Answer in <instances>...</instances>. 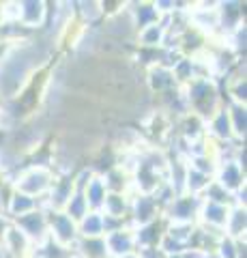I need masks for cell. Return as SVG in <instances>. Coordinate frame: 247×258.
Instances as JSON below:
<instances>
[{"label": "cell", "instance_id": "cell-18", "mask_svg": "<svg viewBox=\"0 0 247 258\" xmlns=\"http://www.w3.org/2000/svg\"><path fill=\"white\" fill-rule=\"evenodd\" d=\"M166 43V28L161 24H150V26L135 32V47L140 50H159Z\"/></svg>", "mask_w": 247, "mask_h": 258}, {"label": "cell", "instance_id": "cell-29", "mask_svg": "<svg viewBox=\"0 0 247 258\" xmlns=\"http://www.w3.org/2000/svg\"><path fill=\"white\" fill-rule=\"evenodd\" d=\"M215 252L219 258H238V241L221 235L217 245H215Z\"/></svg>", "mask_w": 247, "mask_h": 258}, {"label": "cell", "instance_id": "cell-36", "mask_svg": "<svg viewBox=\"0 0 247 258\" xmlns=\"http://www.w3.org/2000/svg\"><path fill=\"white\" fill-rule=\"evenodd\" d=\"M0 258H7V254L3 252V247H0Z\"/></svg>", "mask_w": 247, "mask_h": 258}, {"label": "cell", "instance_id": "cell-22", "mask_svg": "<svg viewBox=\"0 0 247 258\" xmlns=\"http://www.w3.org/2000/svg\"><path fill=\"white\" fill-rule=\"evenodd\" d=\"M213 183L211 176H206L202 172L194 170V168L187 166V172H185V183H183V194H189V196H196V198H202V194L206 191V187Z\"/></svg>", "mask_w": 247, "mask_h": 258}, {"label": "cell", "instance_id": "cell-27", "mask_svg": "<svg viewBox=\"0 0 247 258\" xmlns=\"http://www.w3.org/2000/svg\"><path fill=\"white\" fill-rule=\"evenodd\" d=\"M60 211H65L71 220L77 224L86 213H89V205H86V200H84V194L82 191H73V194H71V198L67 200L65 207H62Z\"/></svg>", "mask_w": 247, "mask_h": 258}, {"label": "cell", "instance_id": "cell-15", "mask_svg": "<svg viewBox=\"0 0 247 258\" xmlns=\"http://www.w3.org/2000/svg\"><path fill=\"white\" fill-rule=\"evenodd\" d=\"M127 11H129V18L135 32L150 26V24L159 22V13L155 11L153 3H146V0H140V3H127Z\"/></svg>", "mask_w": 247, "mask_h": 258}, {"label": "cell", "instance_id": "cell-17", "mask_svg": "<svg viewBox=\"0 0 247 258\" xmlns=\"http://www.w3.org/2000/svg\"><path fill=\"white\" fill-rule=\"evenodd\" d=\"M35 209H39V200L37 198H30V196H26V194L13 189L9 200H7V205H5V215L13 222V220H18V217H22V215L35 211Z\"/></svg>", "mask_w": 247, "mask_h": 258}, {"label": "cell", "instance_id": "cell-31", "mask_svg": "<svg viewBox=\"0 0 247 258\" xmlns=\"http://www.w3.org/2000/svg\"><path fill=\"white\" fill-rule=\"evenodd\" d=\"M204 252H200V249H194V247H185L181 252V258H202Z\"/></svg>", "mask_w": 247, "mask_h": 258}, {"label": "cell", "instance_id": "cell-13", "mask_svg": "<svg viewBox=\"0 0 247 258\" xmlns=\"http://www.w3.org/2000/svg\"><path fill=\"white\" fill-rule=\"evenodd\" d=\"M144 84L148 88V93H153L157 97L172 91V88H179L177 82H174L172 69L163 67V64H150V67L144 69Z\"/></svg>", "mask_w": 247, "mask_h": 258}, {"label": "cell", "instance_id": "cell-1", "mask_svg": "<svg viewBox=\"0 0 247 258\" xmlns=\"http://www.w3.org/2000/svg\"><path fill=\"white\" fill-rule=\"evenodd\" d=\"M187 108L191 114L200 116L202 120L211 118L215 112L224 106V95L219 91V84L213 78H196L187 86H183Z\"/></svg>", "mask_w": 247, "mask_h": 258}, {"label": "cell", "instance_id": "cell-34", "mask_svg": "<svg viewBox=\"0 0 247 258\" xmlns=\"http://www.w3.org/2000/svg\"><path fill=\"white\" fill-rule=\"evenodd\" d=\"M125 258H140V256H138V252H135V254H131V256H125Z\"/></svg>", "mask_w": 247, "mask_h": 258}, {"label": "cell", "instance_id": "cell-9", "mask_svg": "<svg viewBox=\"0 0 247 258\" xmlns=\"http://www.w3.org/2000/svg\"><path fill=\"white\" fill-rule=\"evenodd\" d=\"M106 241V249H108V258H125L138 252V243H135V235H133V226H123L121 230L110 232L103 237Z\"/></svg>", "mask_w": 247, "mask_h": 258}, {"label": "cell", "instance_id": "cell-25", "mask_svg": "<svg viewBox=\"0 0 247 258\" xmlns=\"http://www.w3.org/2000/svg\"><path fill=\"white\" fill-rule=\"evenodd\" d=\"M73 252L79 254L82 258H108V249H106V241H103V237L77 239V243L73 245Z\"/></svg>", "mask_w": 247, "mask_h": 258}, {"label": "cell", "instance_id": "cell-3", "mask_svg": "<svg viewBox=\"0 0 247 258\" xmlns=\"http://www.w3.org/2000/svg\"><path fill=\"white\" fill-rule=\"evenodd\" d=\"M200 203L202 198L189 196V194H179L163 207L161 217L166 220V224H196Z\"/></svg>", "mask_w": 247, "mask_h": 258}, {"label": "cell", "instance_id": "cell-12", "mask_svg": "<svg viewBox=\"0 0 247 258\" xmlns=\"http://www.w3.org/2000/svg\"><path fill=\"white\" fill-rule=\"evenodd\" d=\"M206 138L213 140L215 144L236 142L234 140V134H232V125H230V118H228L226 103L217 112H215L211 118H206Z\"/></svg>", "mask_w": 247, "mask_h": 258}, {"label": "cell", "instance_id": "cell-10", "mask_svg": "<svg viewBox=\"0 0 247 258\" xmlns=\"http://www.w3.org/2000/svg\"><path fill=\"white\" fill-rule=\"evenodd\" d=\"M228 213H230V207L217 205V203H209V200H202L200 209H198V220H196V224L202 226V228H209L213 232H221V235H224Z\"/></svg>", "mask_w": 247, "mask_h": 258}, {"label": "cell", "instance_id": "cell-8", "mask_svg": "<svg viewBox=\"0 0 247 258\" xmlns=\"http://www.w3.org/2000/svg\"><path fill=\"white\" fill-rule=\"evenodd\" d=\"M13 224L30 239L33 245L43 243V241L50 237L47 235V213L43 211V209H35V211H30L26 215L18 217V220H13Z\"/></svg>", "mask_w": 247, "mask_h": 258}, {"label": "cell", "instance_id": "cell-33", "mask_svg": "<svg viewBox=\"0 0 247 258\" xmlns=\"http://www.w3.org/2000/svg\"><path fill=\"white\" fill-rule=\"evenodd\" d=\"M163 258H181V254H170V256H163Z\"/></svg>", "mask_w": 247, "mask_h": 258}, {"label": "cell", "instance_id": "cell-24", "mask_svg": "<svg viewBox=\"0 0 247 258\" xmlns=\"http://www.w3.org/2000/svg\"><path fill=\"white\" fill-rule=\"evenodd\" d=\"M226 110H228L230 125H232L234 140L236 142H243L245 140V134H247V106H238V103H226Z\"/></svg>", "mask_w": 247, "mask_h": 258}, {"label": "cell", "instance_id": "cell-20", "mask_svg": "<svg viewBox=\"0 0 247 258\" xmlns=\"http://www.w3.org/2000/svg\"><path fill=\"white\" fill-rule=\"evenodd\" d=\"M129 209H131V194H112L110 191L106 203H103L101 213L129 222Z\"/></svg>", "mask_w": 247, "mask_h": 258}, {"label": "cell", "instance_id": "cell-35", "mask_svg": "<svg viewBox=\"0 0 247 258\" xmlns=\"http://www.w3.org/2000/svg\"><path fill=\"white\" fill-rule=\"evenodd\" d=\"M69 258H82V256H79V254H75V252H73V254H71Z\"/></svg>", "mask_w": 247, "mask_h": 258}, {"label": "cell", "instance_id": "cell-6", "mask_svg": "<svg viewBox=\"0 0 247 258\" xmlns=\"http://www.w3.org/2000/svg\"><path fill=\"white\" fill-rule=\"evenodd\" d=\"M50 15V3L43 0H18V24L28 32L37 35L43 30Z\"/></svg>", "mask_w": 247, "mask_h": 258}, {"label": "cell", "instance_id": "cell-14", "mask_svg": "<svg viewBox=\"0 0 247 258\" xmlns=\"http://www.w3.org/2000/svg\"><path fill=\"white\" fill-rule=\"evenodd\" d=\"M133 235H135L138 249H157L159 241L166 235V220L159 217V220L150 222V224L138 226V228H133Z\"/></svg>", "mask_w": 247, "mask_h": 258}, {"label": "cell", "instance_id": "cell-11", "mask_svg": "<svg viewBox=\"0 0 247 258\" xmlns=\"http://www.w3.org/2000/svg\"><path fill=\"white\" fill-rule=\"evenodd\" d=\"M0 247H3V252L7 254V258H30L33 252H35V245L30 243V239L24 235V232L13 222H11L9 228H7Z\"/></svg>", "mask_w": 247, "mask_h": 258}, {"label": "cell", "instance_id": "cell-32", "mask_svg": "<svg viewBox=\"0 0 247 258\" xmlns=\"http://www.w3.org/2000/svg\"><path fill=\"white\" fill-rule=\"evenodd\" d=\"M202 258H219V256H217V252H215V249H211V252H204Z\"/></svg>", "mask_w": 247, "mask_h": 258}, {"label": "cell", "instance_id": "cell-4", "mask_svg": "<svg viewBox=\"0 0 247 258\" xmlns=\"http://www.w3.org/2000/svg\"><path fill=\"white\" fill-rule=\"evenodd\" d=\"M213 181L219 185L221 189H226L228 194H234L238 189H243L247 185V176H245V168L238 164L234 157H219L217 159V170H215Z\"/></svg>", "mask_w": 247, "mask_h": 258}, {"label": "cell", "instance_id": "cell-16", "mask_svg": "<svg viewBox=\"0 0 247 258\" xmlns=\"http://www.w3.org/2000/svg\"><path fill=\"white\" fill-rule=\"evenodd\" d=\"M84 194V200L89 205V211H101L103 203L108 198V187H106V181H103L101 174H93V179L86 183V187L82 189Z\"/></svg>", "mask_w": 247, "mask_h": 258}, {"label": "cell", "instance_id": "cell-21", "mask_svg": "<svg viewBox=\"0 0 247 258\" xmlns=\"http://www.w3.org/2000/svg\"><path fill=\"white\" fill-rule=\"evenodd\" d=\"M77 235L79 239H95L103 237V215L101 211H89L77 222Z\"/></svg>", "mask_w": 247, "mask_h": 258}, {"label": "cell", "instance_id": "cell-2", "mask_svg": "<svg viewBox=\"0 0 247 258\" xmlns=\"http://www.w3.org/2000/svg\"><path fill=\"white\" fill-rule=\"evenodd\" d=\"M54 181H56V174L50 166L43 164H24L22 170H18V174L13 176V189L22 191L30 198H45L50 194Z\"/></svg>", "mask_w": 247, "mask_h": 258}, {"label": "cell", "instance_id": "cell-26", "mask_svg": "<svg viewBox=\"0 0 247 258\" xmlns=\"http://www.w3.org/2000/svg\"><path fill=\"white\" fill-rule=\"evenodd\" d=\"M71 254H73V249H71V247L60 245L54 239L47 237L43 243L35 245V252H33V256H30V258H69Z\"/></svg>", "mask_w": 247, "mask_h": 258}, {"label": "cell", "instance_id": "cell-19", "mask_svg": "<svg viewBox=\"0 0 247 258\" xmlns=\"http://www.w3.org/2000/svg\"><path fill=\"white\" fill-rule=\"evenodd\" d=\"M224 235L230 239H236V241H243L247 237V209L236 207V205L230 207Z\"/></svg>", "mask_w": 247, "mask_h": 258}, {"label": "cell", "instance_id": "cell-23", "mask_svg": "<svg viewBox=\"0 0 247 258\" xmlns=\"http://www.w3.org/2000/svg\"><path fill=\"white\" fill-rule=\"evenodd\" d=\"M103 181H106V187L108 191L112 194H133V187H131V176L125 174L123 170H118V168H110L101 174Z\"/></svg>", "mask_w": 247, "mask_h": 258}, {"label": "cell", "instance_id": "cell-5", "mask_svg": "<svg viewBox=\"0 0 247 258\" xmlns=\"http://www.w3.org/2000/svg\"><path fill=\"white\" fill-rule=\"evenodd\" d=\"M45 213H47V235H50V239L73 249V245L79 239L77 224L65 211H45Z\"/></svg>", "mask_w": 247, "mask_h": 258}, {"label": "cell", "instance_id": "cell-7", "mask_svg": "<svg viewBox=\"0 0 247 258\" xmlns=\"http://www.w3.org/2000/svg\"><path fill=\"white\" fill-rule=\"evenodd\" d=\"M161 217V207L157 205V200L148 194H131V209H129V224L133 228L138 226L150 224Z\"/></svg>", "mask_w": 247, "mask_h": 258}, {"label": "cell", "instance_id": "cell-30", "mask_svg": "<svg viewBox=\"0 0 247 258\" xmlns=\"http://www.w3.org/2000/svg\"><path fill=\"white\" fill-rule=\"evenodd\" d=\"M11 226V220L7 217L5 213H0V243H3V239H5V232H7V228Z\"/></svg>", "mask_w": 247, "mask_h": 258}, {"label": "cell", "instance_id": "cell-28", "mask_svg": "<svg viewBox=\"0 0 247 258\" xmlns=\"http://www.w3.org/2000/svg\"><path fill=\"white\" fill-rule=\"evenodd\" d=\"M202 200H209V203H217V205H224V207H232L234 205V198L232 194H228L226 189H221L217 183H211L206 191L202 194Z\"/></svg>", "mask_w": 247, "mask_h": 258}]
</instances>
